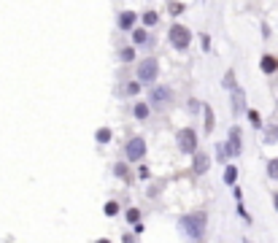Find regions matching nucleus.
<instances>
[{
    "mask_svg": "<svg viewBox=\"0 0 278 243\" xmlns=\"http://www.w3.org/2000/svg\"><path fill=\"white\" fill-rule=\"evenodd\" d=\"M205 130H214V114H211V108H205Z\"/></svg>",
    "mask_w": 278,
    "mask_h": 243,
    "instance_id": "14",
    "label": "nucleus"
},
{
    "mask_svg": "<svg viewBox=\"0 0 278 243\" xmlns=\"http://www.w3.org/2000/svg\"><path fill=\"white\" fill-rule=\"evenodd\" d=\"M192 41V32L187 27H181V24H176V27H170V43L176 46V49H187Z\"/></svg>",
    "mask_w": 278,
    "mask_h": 243,
    "instance_id": "2",
    "label": "nucleus"
},
{
    "mask_svg": "<svg viewBox=\"0 0 278 243\" xmlns=\"http://www.w3.org/2000/svg\"><path fill=\"white\" fill-rule=\"evenodd\" d=\"M151 100H154V106H157V108H162L165 103L170 100V89H168V87H157L154 92H151Z\"/></svg>",
    "mask_w": 278,
    "mask_h": 243,
    "instance_id": "6",
    "label": "nucleus"
},
{
    "mask_svg": "<svg viewBox=\"0 0 278 243\" xmlns=\"http://www.w3.org/2000/svg\"><path fill=\"white\" fill-rule=\"evenodd\" d=\"M276 141H278V127H270L265 133V143H276Z\"/></svg>",
    "mask_w": 278,
    "mask_h": 243,
    "instance_id": "12",
    "label": "nucleus"
},
{
    "mask_svg": "<svg viewBox=\"0 0 278 243\" xmlns=\"http://www.w3.org/2000/svg\"><path fill=\"white\" fill-rule=\"evenodd\" d=\"M181 230L189 235V238H203V230H205V214L203 211H197V214H189V216H184L181 222Z\"/></svg>",
    "mask_w": 278,
    "mask_h": 243,
    "instance_id": "1",
    "label": "nucleus"
},
{
    "mask_svg": "<svg viewBox=\"0 0 278 243\" xmlns=\"http://www.w3.org/2000/svg\"><path fill=\"white\" fill-rule=\"evenodd\" d=\"M262 70H265V73H276V70H278V60H276L273 54H265L262 57Z\"/></svg>",
    "mask_w": 278,
    "mask_h": 243,
    "instance_id": "8",
    "label": "nucleus"
},
{
    "mask_svg": "<svg viewBox=\"0 0 278 243\" xmlns=\"http://www.w3.org/2000/svg\"><path fill=\"white\" fill-rule=\"evenodd\" d=\"M176 141H178V149H181V152H187V154H192L197 149V138H195L192 130H181V133L176 135Z\"/></svg>",
    "mask_w": 278,
    "mask_h": 243,
    "instance_id": "3",
    "label": "nucleus"
},
{
    "mask_svg": "<svg viewBox=\"0 0 278 243\" xmlns=\"http://www.w3.org/2000/svg\"><path fill=\"white\" fill-rule=\"evenodd\" d=\"M224 87H233V89H235V76H233V70L224 76Z\"/></svg>",
    "mask_w": 278,
    "mask_h": 243,
    "instance_id": "20",
    "label": "nucleus"
},
{
    "mask_svg": "<svg viewBox=\"0 0 278 243\" xmlns=\"http://www.w3.org/2000/svg\"><path fill=\"white\" fill-rule=\"evenodd\" d=\"M268 173H270V179H278V160H273L268 165Z\"/></svg>",
    "mask_w": 278,
    "mask_h": 243,
    "instance_id": "17",
    "label": "nucleus"
},
{
    "mask_svg": "<svg viewBox=\"0 0 278 243\" xmlns=\"http://www.w3.org/2000/svg\"><path fill=\"white\" fill-rule=\"evenodd\" d=\"M157 70H160L157 60H143L141 65H138V78H141V81H154Z\"/></svg>",
    "mask_w": 278,
    "mask_h": 243,
    "instance_id": "4",
    "label": "nucleus"
},
{
    "mask_svg": "<svg viewBox=\"0 0 278 243\" xmlns=\"http://www.w3.org/2000/svg\"><path fill=\"white\" fill-rule=\"evenodd\" d=\"M132 41H135V43H143V41H146V32H143V30H135V32H132Z\"/></svg>",
    "mask_w": 278,
    "mask_h": 243,
    "instance_id": "18",
    "label": "nucleus"
},
{
    "mask_svg": "<svg viewBox=\"0 0 278 243\" xmlns=\"http://www.w3.org/2000/svg\"><path fill=\"white\" fill-rule=\"evenodd\" d=\"M243 100H246V97H243V92L235 87V95H233V111H235V114H241V111H243Z\"/></svg>",
    "mask_w": 278,
    "mask_h": 243,
    "instance_id": "9",
    "label": "nucleus"
},
{
    "mask_svg": "<svg viewBox=\"0 0 278 243\" xmlns=\"http://www.w3.org/2000/svg\"><path fill=\"white\" fill-rule=\"evenodd\" d=\"M249 119H251V124H254V127H260V114H257V111H251V114H249Z\"/></svg>",
    "mask_w": 278,
    "mask_h": 243,
    "instance_id": "21",
    "label": "nucleus"
},
{
    "mask_svg": "<svg viewBox=\"0 0 278 243\" xmlns=\"http://www.w3.org/2000/svg\"><path fill=\"white\" fill-rule=\"evenodd\" d=\"M227 146H230V154H241V127H233V130H230Z\"/></svg>",
    "mask_w": 278,
    "mask_h": 243,
    "instance_id": "7",
    "label": "nucleus"
},
{
    "mask_svg": "<svg viewBox=\"0 0 278 243\" xmlns=\"http://www.w3.org/2000/svg\"><path fill=\"white\" fill-rule=\"evenodd\" d=\"M143 152H146V143H143L141 138H132L127 143V160H141Z\"/></svg>",
    "mask_w": 278,
    "mask_h": 243,
    "instance_id": "5",
    "label": "nucleus"
},
{
    "mask_svg": "<svg viewBox=\"0 0 278 243\" xmlns=\"http://www.w3.org/2000/svg\"><path fill=\"white\" fill-rule=\"evenodd\" d=\"M132 57H135V51H132V49H124V51H122V60H124V62H130Z\"/></svg>",
    "mask_w": 278,
    "mask_h": 243,
    "instance_id": "22",
    "label": "nucleus"
},
{
    "mask_svg": "<svg viewBox=\"0 0 278 243\" xmlns=\"http://www.w3.org/2000/svg\"><path fill=\"white\" fill-rule=\"evenodd\" d=\"M143 22H146V24H157V14H154V11H149V14H143Z\"/></svg>",
    "mask_w": 278,
    "mask_h": 243,
    "instance_id": "19",
    "label": "nucleus"
},
{
    "mask_svg": "<svg viewBox=\"0 0 278 243\" xmlns=\"http://www.w3.org/2000/svg\"><path fill=\"white\" fill-rule=\"evenodd\" d=\"M135 116H138V119H146V116H149V108L143 106V103H141V106H135Z\"/></svg>",
    "mask_w": 278,
    "mask_h": 243,
    "instance_id": "15",
    "label": "nucleus"
},
{
    "mask_svg": "<svg viewBox=\"0 0 278 243\" xmlns=\"http://www.w3.org/2000/svg\"><path fill=\"white\" fill-rule=\"evenodd\" d=\"M119 211V206H116V203H108V206H105V214H108V216H114Z\"/></svg>",
    "mask_w": 278,
    "mask_h": 243,
    "instance_id": "23",
    "label": "nucleus"
},
{
    "mask_svg": "<svg viewBox=\"0 0 278 243\" xmlns=\"http://www.w3.org/2000/svg\"><path fill=\"white\" fill-rule=\"evenodd\" d=\"M238 179V170L235 168H227V170H224V181H227V184H233Z\"/></svg>",
    "mask_w": 278,
    "mask_h": 243,
    "instance_id": "13",
    "label": "nucleus"
},
{
    "mask_svg": "<svg viewBox=\"0 0 278 243\" xmlns=\"http://www.w3.org/2000/svg\"><path fill=\"white\" fill-rule=\"evenodd\" d=\"M127 219H130V222H138V219H141V214H138L135 208H132V211H127Z\"/></svg>",
    "mask_w": 278,
    "mask_h": 243,
    "instance_id": "24",
    "label": "nucleus"
},
{
    "mask_svg": "<svg viewBox=\"0 0 278 243\" xmlns=\"http://www.w3.org/2000/svg\"><path fill=\"white\" fill-rule=\"evenodd\" d=\"M97 141H100V143H108L111 141V130H97Z\"/></svg>",
    "mask_w": 278,
    "mask_h": 243,
    "instance_id": "16",
    "label": "nucleus"
},
{
    "mask_svg": "<svg viewBox=\"0 0 278 243\" xmlns=\"http://www.w3.org/2000/svg\"><path fill=\"white\" fill-rule=\"evenodd\" d=\"M208 170V157L205 154H197L195 157V173H205Z\"/></svg>",
    "mask_w": 278,
    "mask_h": 243,
    "instance_id": "10",
    "label": "nucleus"
},
{
    "mask_svg": "<svg viewBox=\"0 0 278 243\" xmlns=\"http://www.w3.org/2000/svg\"><path fill=\"white\" fill-rule=\"evenodd\" d=\"M276 211H278V195H276Z\"/></svg>",
    "mask_w": 278,
    "mask_h": 243,
    "instance_id": "25",
    "label": "nucleus"
},
{
    "mask_svg": "<svg viewBox=\"0 0 278 243\" xmlns=\"http://www.w3.org/2000/svg\"><path fill=\"white\" fill-rule=\"evenodd\" d=\"M132 22H135V14H130V11H124L122 16H119V27H132Z\"/></svg>",
    "mask_w": 278,
    "mask_h": 243,
    "instance_id": "11",
    "label": "nucleus"
}]
</instances>
